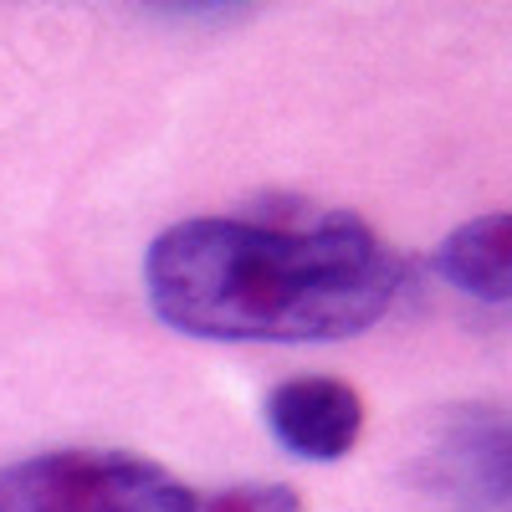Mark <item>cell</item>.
I'll list each match as a JSON object with an SVG mask.
<instances>
[{"label": "cell", "instance_id": "cell-4", "mask_svg": "<svg viewBox=\"0 0 512 512\" xmlns=\"http://www.w3.org/2000/svg\"><path fill=\"white\" fill-rule=\"evenodd\" d=\"M267 425L292 456L344 461L364 436V400L354 384L328 379V374L287 379L267 395Z\"/></svg>", "mask_w": 512, "mask_h": 512}, {"label": "cell", "instance_id": "cell-5", "mask_svg": "<svg viewBox=\"0 0 512 512\" xmlns=\"http://www.w3.org/2000/svg\"><path fill=\"white\" fill-rule=\"evenodd\" d=\"M436 272L451 287H461L466 297H477L487 308H502L507 287H512V216L492 210V216L456 226L436 246Z\"/></svg>", "mask_w": 512, "mask_h": 512}, {"label": "cell", "instance_id": "cell-3", "mask_svg": "<svg viewBox=\"0 0 512 512\" xmlns=\"http://www.w3.org/2000/svg\"><path fill=\"white\" fill-rule=\"evenodd\" d=\"M425 487L456 512H497L507 502V425L502 415L466 405L451 410L446 436L425 456Z\"/></svg>", "mask_w": 512, "mask_h": 512}, {"label": "cell", "instance_id": "cell-2", "mask_svg": "<svg viewBox=\"0 0 512 512\" xmlns=\"http://www.w3.org/2000/svg\"><path fill=\"white\" fill-rule=\"evenodd\" d=\"M205 492L128 451H47L0 466V512H200Z\"/></svg>", "mask_w": 512, "mask_h": 512}, {"label": "cell", "instance_id": "cell-1", "mask_svg": "<svg viewBox=\"0 0 512 512\" xmlns=\"http://www.w3.org/2000/svg\"><path fill=\"white\" fill-rule=\"evenodd\" d=\"M405 262L354 216H200L144 256L164 328L216 344H328L395 308Z\"/></svg>", "mask_w": 512, "mask_h": 512}, {"label": "cell", "instance_id": "cell-6", "mask_svg": "<svg viewBox=\"0 0 512 512\" xmlns=\"http://www.w3.org/2000/svg\"><path fill=\"white\" fill-rule=\"evenodd\" d=\"M200 512H303L297 492L277 487V482H256V487H221V492H205Z\"/></svg>", "mask_w": 512, "mask_h": 512}]
</instances>
